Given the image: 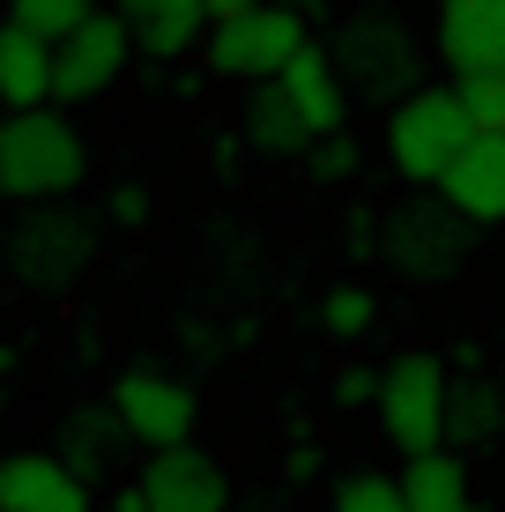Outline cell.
Segmentation results:
<instances>
[{
  "label": "cell",
  "mask_w": 505,
  "mask_h": 512,
  "mask_svg": "<svg viewBox=\"0 0 505 512\" xmlns=\"http://www.w3.org/2000/svg\"><path fill=\"white\" fill-rule=\"evenodd\" d=\"M90 179V141L67 112H8L0 119V201L52 208Z\"/></svg>",
  "instance_id": "6da1fadb"
},
{
  "label": "cell",
  "mask_w": 505,
  "mask_h": 512,
  "mask_svg": "<svg viewBox=\"0 0 505 512\" xmlns=\"http://www.w3.org/2000/svg\"><path fill=\"white\" fill-rule=\"evenodd\" d=\"M97 260V223L82 208L52 201V208H23L0 238V268H8L23 290L38 297H60L67 282H82V268Z\"/></svg>",
  "instance_id": "7a4b0ae2"
},
{
  "label": "cell",
  "mask_w": 505,
  "mask_h": 512,
  "mask_svg": "<svg viewBox=\"0 0 505 512\" xmlns=\"http://www.w3.org/2000/svg\"><path fill=\"white\" fill-rule=\"evenodd\" d=\"M468 141H476V119H468L461 90H416L387 112V156L409 186H439L468 156Z\"/></svg>",
  "instance_id": "3957f363"
},
{
  "label": "cell",
  "mask_w": 505,
  "mask_h": 512,
  "mask_svg": "<svg viewBox=\"0 0 505 512\" xmlns=\"http://www.w3.org/2000/svg\"><path fill=\"white\" fill-rule=\"evenodd\" d=\"M468 238L476 231H468V216L446 208V193H409L402 208L379 216V260H387L394 275H409V282H446L461 268Z\"/></svg>",
  "instance_id": "277c9868"
},
{
  "label": "cell",
  "mask_w": 505,
  "mask_h": 512,
  "mask_svg": "<svg viewBox=\"0 0 505 512\" xmlns=\"http://www.w3.org/2000/svg\"><path fill=\"white\" fill-rule=\"evenodd\" d=\"M305 52V15L290 0H260V8L208 23V75H238V82H283V67Z\"/></svg>",
  "instance_id": "5b68a950"
},
{
  "label": "cell",
  "mask_w": 505,
  "mask_h": 512,
  "mask_svg": "<svg viewBox=\"0 0 505 512\" xmlns=\"http://www.w3.org/2000/svg\"><path fill=\"white\" fill-rule=\"evenodd\" d=\"M335 75L364 104H409L416 97V38L394 15H350L335 38Z\"/></svg>",
  "instance_id": "8992f818"
},
{
  "label": "cell",
  "mask_w": 505,
  "mask_h": 512,
  "mask_svg": "<svg viewBox=\"0 0 505 512\" xmlns=\"http://www.w3.org/2000/svg\"><path fill=\"white\" fill-rule=\"evenodd\" d=\"M446 401H454V379L439 372V357H402L379 372V431L394 438V453L424 461V453H446Z\"/></svg>",
  "instance_id": "52a82bcc"
},
{
  "label": "cell",
  "mask_w": 505,
  "mask_h": 512,
  "mask_svg": "<svg viewBox=\"0 0 505 512\" xmlns=\"http://www.w3.org/2000/svg\"><path fill=\"white\" fill-rule=\"evenodd\" d=\"M112 416L127 423L134 446L171 453V446H194V416H201V401H194V386H186V379L156 372V364H134V372H119V379H112Z\"/></svg>",
  "instance_id": "ba28073f"
},
{
  "label": "cell",
  "mask_w": 505,
  "mask_h": 512,
  "mask_svg": "<svg viewBox=\"0 0 505 512\" xmlns=\"http://www.w3.org/2000/svg\"><path fill=\"white\" fill-rule=\"evenodd\" d=\"M127 60H134L127 23H119L112 8H97L67 45H52V104H90V97H104L119 75H127Z\"/></svg>",
  "instance_id": "9c48e42d"
},
{
  "label": "cell",
  "mask_w": 505,
  "mask_h": 512,
  "mask_svg": "<svg viewBox=\"0 0 505 512\" xmlns=\"http://www.w3.org/2000/svg\"><path fill=\"white\" fill-rule=\"evenodd\" d=\"M134 490H142V512H223L231 505V483H223V468L208 461L201 446L149 453L142 475H134Z\"/></svg>",
  "instance_id": "30bf717a"
},
{
  "label": "cell",
  "mask_w": 505,
  "mask_h": 512,
  "mask_svg": "<svg viewBox=\"0 0 505 512\" xmlns=\"http://www.w3.org/2000/svg\"><path fill=\"white\" fill-rule=\"evenodd\" d=\"M0 512H97V490L60 453H0Z\"/></svg>",
  "instance_id": "8fae6325"
},
{
  "label": "cell",
  "mask_w": 505,
  "mask_h": 512,
  "mask_svg": "<svg viewBox=\"0 0 505 512\" xmlns=\"http://www.w3.org/2000/svg\"><path fill=\"white\" fill-rule=\"evenodd\" d=\"M439 60L468 75H505V0H454L439 15Z\"/></svg>",
  "instance_id": "7c38bea8"
},
{
  "label": "cell",
  "mask_w": 505,
  "mask_h": 512,
  "mask_svg": "<svg viewBox=\"0 0 505 512\" xmlns=\"http://www.w3.org/2000/svg\"><path fill=\"white\" fill-rule=\"evenodd\" d=\"M112 15L127 23V38L142 60H179V52L208 45V8L201 0H112Z\"/></svg>",
  "instance_id": "4fadbf2b"
},
{
  "label": "cell",
  "mask_w": 505,
  "mask_h": 512,
  "mask_svg": "<svg viewBox=\"0 0 505 512\" xmlns=\"http://www.w3.org/2000/svg\"><path fill=\"white\" fill-rule=\"evenodd\" d=\"M446 208L468 223H505V134H476L468 156L439 179Z\"/></svg>",
  "instance_id": "5bb4252c"
},
{
  "label": "cell",
  "mask_w": 505,
  "mask_h": 512,
  "mask_svg": "<svg viewBox=\"0 0 505 512\" xmlns=\"http://www.w3.org/2000/svg\"><path fill=\"white\" fill-rule=\"evenodd\" d=\"M283 97L298 104L312 141L342 134V119H350V90H342V75H335V52H320V45H305L298 60L283 67Z\"/></svg>",
  "instance_id": "9a60e30c"
},
{
  "label": "cell",
  "mask_w": 505,
  "mask_h": 512,
  "mask_svg": "<svg viewBox=\"0 0 505 512\" xmlns=\"http://www.w3.org/2000/svg\"><path fill=\"white\" fill-rule=\"evenodd\" d=\"M0 112H52V45L0 23Z\"/></svg>",
  "instance_id": "2e32d148"
},
{
  "label": "cell",
  "mask_w": 505,
  "mask_h": 512,
  "mask_svg": "<svg viewBox=\"0 0 505 512\" xmlns=\"http://www.w3.org/2000/svg\"><path fill=\"white\" fill-rule=\"evenodd\" d=\"M119 438H127V423L112 416V401H97V409H75L60 423V461L82 475V483H97V475H112V453H119Z\"/></svg>",
  "instance_id": "e0dca14e"
},
{
  "label": "cell",
  "mask_w": 505,
  "mask_h": 512,
  "mask_svg": "<svg viewBox=\"0 0 505 512\" xmlns=\"http://www.w3.org/2000/svg\"><path fill=\"white\" fill-rule=\"evenodd\" d=\"M409 512H476V490H468V461L461 453H424L402 475Z\"/></svg>",
  "instance_id": "ac0fdd59"
},
{
  "label": "cell",
  "mask_w": 505,
  "mask_h": 512,
  "mask_svg": "<svg viewBox=\"0 0 505 512\" xmlns=\"http://www.w3.org/2000/svg\"><path fill=\"white\" fill-rule=\"evenodd\" d=\"M246 141H253V149H268V156L312 149V127L298 119V104L283 97V82H260V90H253V104H246Z\"/></svg>",
  "instance_id": "d6986e66"
},
{
  "label": "cell",
  "mask_w": 505,
  "mask_h": 512,
  "mask_svg": "<svg viewBox=\"0 0 505 512\" xmlns=\"http://www.w3.org/2000/svg\"><path fill=\"white\" fill-rule=\"evenodd\" d=\"M498 431H505V394L491 379H461L454 401H446V438H454L461 453H483Z\"/></svg>",
  "instance_id": "ffe728a7"
},
{
  "label": "cell",
  "mask_w": 505,
  "mask_h": 512,
  "mask_svg": "<svg viewBox=\"0 0 505 512\" xmlns=\"http://www.w3.org/2000/svg\"><path fill=\"white\" fill-rule=\"evenodd\" d=\"M90 15H97V0H8V23L45 38V45H67Z\"/></svg>",
  "instance_id": "44dd1931"
},
{
  "label": "cell",
  "mask_w": 505,
  "mask_h": 512,
  "mask_svg": "<svg viewBox=\"0 0 505 512\" xmlns=\"http://www.w3.org/2000/svg\"><path fill=\"white\" fill-rule=\"evenodd\" d=\"M335 512H409V498H402L394 475H350L335 490Z\"/></svg>",
  "instance_id": "7402d4cb"
},
{
  "label": "cell",
  "mask_w": 505,
  "mask_h": 512,
  "mask_svg": "<svg viewBox=\"0 0 505 512\" xmlns=\"http://www.w3.org/2000/svg\"><path fill=\"white\" fill-rule=\"evenodd\" d=\"M454 90L468 104V119H476V134H505V75H468Z\"/></svg>",
  "instance_id": "603a6c76"
},
{
  "label": "cell",
  "mask_w": 505,
  "mask_h": 512,
  "mask_svg": "<svg viewBox=\"0 0 505 512\" xmlns=\"http://www.w3.org/2000/svg\"><path fill=\"white\" fill-rule=\"evenodd\" d=\"M305 164H312V179H320V186H342V179H357V141L350 134H327V141H312V149H305Z\"/></svg>",
  "instance_id": "cb8c5ba5"
},
{
  "label": "cell",
  "mask_w": 505,
  "mask_h": 512,
  "mask_svg": "<svg viewBox=\"0 0 505 512\" xmlns=\"http://www.w3.org/2000/svg\"><path fill=\"white\" fill-rule=\"evenodd\" d=\"M327 327H335V334H364V327H372V297H364L357 282L335 290V297H327Z\"/></svg>",
  "instance_id": "d4e9b609"
},
{
  "label": "cell",
  "mask_w": 505,
  "mask_h": 512,
  "mask_svg": "<svg viewBox=\"0 0 505 512\" xmlns=\"http://www.w3.org/2000/svg\"><path fill=\"white\" fill-rule=\"evenodd\" d=\"M142 216H149V193L142 186H119L112 193V223H142Z\"/></svg>",
  "instance_id": "484cf974"
},
{
  "label": "cell",
  "mask_w": 505,
  "mask_h": 512,
  "mask_svg": "<svg viewBox=\"0 0 505 512\" xmlns=\"http://www.w3.org/2000/svg\"><path fill=\"white\" fill-rule=\"evenodd\" d=\"M335 394H342V401H379V379H372V372H342Z\"/></svg>",
  "instance_id": "4316f807"
},
{
  "label": "cell",
  "mask_w": 505,
  "mask_h": 512,
  "mask_svg": "<svg viewBox=\"0 0 505 512\" xmlns=\"http://www.w3.org/2000/svg\"><path fill=\"white\" fill-rule=\"evenodd\" d=\"M208 8V23H231V15H246V8H260V0H201Z\"/></svg>",
  "instance_id": "83f0119b"
},
{
  "label": "cell",
  "mask_w": 505,
  "mask_h": 512,
  "mask_svg": "<svg viewBox=\"0 0 505 512\" xmlns=\"http://www.w3.org/2000/svg\"><path fill=\"white\" fill-rule=\"evenodd\" d=\"M112 512H142V490L127 483V490H119V498H112Z\"/></svg>",
  "instance_id": "f1b7e54d"
},
{
  "label": "cell",
  "mask_w": 505,
  "mask_h": 512,
  "mask_svg": "<svg viewBox=\"0 0 505 512\" xmlns=\"http://www.w3.org/2000/svg\"><path fill=\"white\" fill-rule=\"evenodd\" d=\"M0 416H8V386H0Z\"/></svg>",
  "instance_id": "f546056e"
},
{
  "label": "cell",
  "mask_w": 505,
  "mask_h": 512,
  "mask_svg": "<svg viewBox=\"0 0 505 512\" xmlns=\"http://www.w3.org/2000/svg\"><path fill=\"white\" fill-rule=\"evenodd\" d=\"M290 8H305V0H290Z\"/></svg>",
  "instance_id": "4dcf8cb0"
},
{
  "label": "cell",
  "mask_w": 505,
  "mask_h": 512,
  "mask_svg": "<svg viewBox=\"0 0 505 512\" xmlns=\"http://www.w3.org/2000/svg\"><path fill=\"white\" fill-rule=\"evenodd\" d=\"M446 8H454V0H446Z\"/></svg>",
  "instance_id": "1f68e13d"
},
{
  "label": "cell",
  "mask_w": 505,
  "mask_h": 512,
  "mask_svg": "<svg viewBox=\"0 0 505 512\" xmlns=\"http://www.w3.org/2000/svg\"><path fill=\"white\" fill-rule=\"evenodd\" d=\"M0 119H8V112H0Z\"/></svg>",
  "instance_id": "d6a6232c"
}]
</instances>
